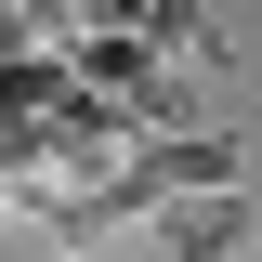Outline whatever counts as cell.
Wrapping results in <instances>:
<instances>
[{"label":"cell","mask_w":262,"mask_h":262,"mask_svg":"<svg viewBox=\"0 0 262 262\" xmlns=\"http://www.w3.org/2000/svg\"><path fill=\"white\" fill-rule=\"evenodd\" d=\"M144 249H184V262L249 249V210H236V184H184V196H158V210H144Z\"/></svg>","instance_id":"cell-1"},{"label":"cell","mask_w":262,"mask_h":262,"mask_svg":"<svg viewBox=\"0 0 262 262\" xmlns=\"http://www.w3.org/2000/svg\"><path fill=\"white\" fill-rule=\"evenodd\" d=\"M144 39H158L170 66H223V13H210V0H144Z\"/></svg>","instance_id":"cell-2"}]
</instances>
